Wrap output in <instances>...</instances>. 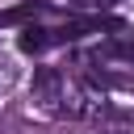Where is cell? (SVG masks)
Segmentation results:
<instances>
[{"mask_svg": "<svg viewBox=\"0 0 134 134\" xmlns=\"http://www.w3.org/2000/svg\"><path fill=\"white\" fill-rule=\"evenodd\" d=\"M80 4H92V8H109V4H117V0H80Z\"/></svg>", "mask_w": 134, "mask_h": 134, "instance_id": "4", "label": "cell"}, {"mask_svg": "<svg viewBox=\"0 0 134 134\" xmlns=\"http://www.w3.org/2000/svg\"><path fill=\"white\" fill-rule=\"evenodd\" d=\"M46 4L42 0H29V4H21V8H8V13H0V25H17V21H25V17H38Z\"/></svg>", "mask_w": 134, "mask_h": 134, "instance_id": "2", "label": "cell"}, {"mask_svg": "<svg viewBox=\"0 0 134 134\" xmlns=\"http://www.w3.org/2000/svg\"><path fill=\"white\" fill-rule=\"evenodd\" d=\"M100 54L105 59H130L134 63V42H109V46H100Z\"/></svg>", "mask_w": 134, "mask_h": 134, "instance_id": "3", "label": "cell"}, {"mask_svg": "<svg viewBox=\"0 0 134 134\" xmlns=\"http://www.w3.org/2000/svg\"><path fill=\"white\" fill-rule=\"evenodd\" d=\"M63 71L59 67H38L34 71V100L46 109V113H59V100H63Z\"/></svg>", "mask_w": 134, "mask_h": 134, "instance_id": "1", "label": "cell"}]
</instances>
